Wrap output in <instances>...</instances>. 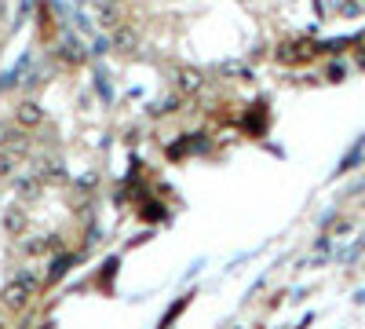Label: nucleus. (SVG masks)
<instances>
[{"label":"nucleus","mask_w":365,"mask_h":329,"mask_svg":"<svg viewBox=\"0 0 365 329\" xmlns=\"http://www.w3.org/2000/svg\"><path fill=\"white\" fill-rule=\"evenodd\" d=\"M33 297H37V278L30 271L11 274L4 282V289H0V303H4L8 311H19V314L33 303Z\"/></svg>","instance_id":"f257e3e1"},{"label":"nucleus","mask_w":365,"mask_h":329,"mask_svg":"<svg viewBox=\"0 0 365 329\" xmlns=\"http://www.w3.org/2000/svg\"><path fill=\"white\" fill-rule=\"evenodd\" d=\"M0 150H8V154H30V132L22 129V124H0Z\"/></svg>","instance_id":"f03ea898"},{"label":"nucleus","mask_w":365,"mask_h":329,"mask_svg":"<svg viewBox=\"0 0 365 329\" xmlns=\"http://www.w3.org/2000/svg\"><path fill=\"white\" fill-rule=\"evenodd\" d=\"M205 88V73L198 66H176V92L179 95H198Z\"/></svg>","instance_id":"7ed1b4c3"},{"label":"nucleus","mask_w":365,"mask_h":329,"mask_svg":"<svg viewBox=\"0 0 365 329\" xmlns=\"http://www.w3.org/2000/svg\"><path fill=\"white\" fill-rule=\"evenodd\" d=\"M15 124H22L26 132L41 129V124H44V106L33 103V99H22V103L15 106Z\"/></svg>","instance_id":"20e7f679"},{"label":"nucleus","mask_w":365,"mask_h":329,"mask_svg":"<svg viewBox=\"0 0 365 329\" xmlns=\"http://www.w3.org/2000/svg\"><path fill=\"white\" fill-rule=\"evenodd\" d=\"M106 41H110L113 52H135V48H139V30H135V26H128V22H121V26H113V30H110Z\"/></svg>","instance_id":"39448f33"},{"label":"nucleus","mask_w":365,"mask_h":329,"mask_svg":"<svg viewBox=\"0 0 365 329\" xmlns=\"http://www.w3.org/2000/svg\"><path fill=\"white\" fill-rule=\"evenodd\" d=\"M59 59L62 62H70V66H81V62L88 59V48L81 37H62V44H59Z\"/></svg>","instance_id":"423d86ee"},{"label":"nucleus","mask_w":365,"mask_h":329,"mask_svg":"<svg viewBox=\"0 0 365 329\" xmlns=\"http://www.w3.org/2000/svg\"><path fill=\"white\" fill-rule=\"evenodd\" d=\"M55 249H59L55 234H37V238H26V242H22L26 256H48V252H55Z\"/></svg>","instance_id":"0eeeda50"},{"label":"nucleus","mask_w":365,"mask_h":329,"mask_svg":"<svg viewBox=\"0 0 365 329\" xmlns=\"http://www.w3.org/2000/svg\"><path fill=\"white\" fill-rule=\"evenodd\" d=\"M26 231H30V216H26L22 209L4 212V234H8V238H22Z\"/></svg>","instance_id":"6e6552de"},{"label":"nucleus","mask_w":365,"mask_h":329,"mask_svg":"<svg viewBox=\"0 0 365 329\" xmlns=\"http://www.w3.org/2000/svg\"><path fill=\"white\" fill-rule=\"evenodd\" d=\"M41 191H44V180L37 172H26L22 180L15 183V194L19 198H41Z\"/></svg>","instance_id":"1a4fd4ad"},{"label":"nucleus","mask_w":365,"mask_h":329,"mask_svg":"<svg viewBox=\"0 0 365 329\" xmlns=\"http://www.w3.org/2000/svg\"><path fill=\"white\" fill-rule=\"evenodd\" d=\"M33 172L41 176L44 183H48V180H62V176H66V169H62V161H59V158H44V161L37 164Z\"/></svg>","instance_id":"9d476101"},{"label":"nucleus","mask_w":365,"mask_h":329,"mask_svg":"<svg viewBox=\"0 0 365 329\" xmlns=\"http://www.w3.org/2000/svg\"><path fill=\"white\" fill-rule=\"evenodd\" d=\"M182 106H179V92L176 95H161L158 103L150 106V118H165V113H179Z\"/></svg>","instance_id":"9b49d317"},{"label":"nucleus","mask_w":365,"mask_h":329,"mask_svg":"<svg viewBox=\"0 0 365 329\" xmlns=\"http://www.w3.org/2000/svg\"><path fill=\"white\" fill-rule=\"evenodd\" d=\"M99 26H102V30L121 26V8H117V4H110V8H99Z\"/></svg>","instance_id":"f8f14e48"},{"label":"nucleus","mask_w":365,"mask_h":329,"mask_svg":"<svg viewBox=\"0 0 365 329\" xmlns=\"http://www.w3.org/2000/svg\"><path fill=\"white\" fill-rule=\"evenodd\" d=\"M15 154H8V150H0V180H8V176H15Z\"/></svg>","instance_id":"ddd939ff"},{"label":"nucleus","mask_w":365,"mask_h":329,"mask_svg":"<svg viewBox=\"0 0 365 329\" xmlns=\"http://www.w3.org/2000/svg\"><path fill=\"white\" fill-rule=\"evenodd\" d=\"M347 77V70L340 66V62H336V66H329V81H344Z\"/></svg>","instance_id":"4468645a"},{"label":"nucleus","mask_w":365,"mask_h":329,"mask_svg":"<svg viewBox=\"0 0 365 329\" xmlns=\"http://www.w3.org/2000/svg\"><path fill=\"white\" fill-rule=\"evenodd\" d=\"M81 4H95V0H81Z\"/></svg>","instance_id":"2eb2a0df"}]
</instances>
